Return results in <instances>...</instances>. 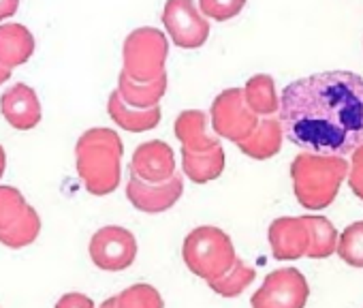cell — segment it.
I'll list each match as a JSON object with an SVG mask.
<instances>
[{
  "label": "cell",
  "mask_w": 363,
  "mask_h": 308,
  "mask_svg": "<svg viewBox=\"0 0 363 308\" xmlns=\"http://www.w3.org/2000/svg\"><path fill=\"white\" fill-rule=\"evenodd\" d=\"M278 114L284 137L303 152L346 157L363 143V77L325 71L295 79Z\"/></svg>",
  "instance_id": "6da1fadb"
},
{
  "label": "cell",
  "mask_w": 363,
  "mask_h": 308,
  "mask_svg": "<svg viewBox=\"0 0 363 308\" xmlns=\"http://www.w3.org/2000/svg\"><path fill=\"white\" fill-rule=\"evenodd\" d=\"M124 145L111 128H88L75 145L77 174L88 193L103 197L120 187Z\"/></svg>",
  "instance_id": "7a4b0ae2"
},
{
  "label": "cell",
  "mask_w": 363,
  "mask_h": 308,
  "mask_svg": "<svg viewBox=\"0 0 363 308\" xmlns=\"http://www.w3.org/2000/svg\"><path fill=\"white\" fill-rule=\"evenodd\" d=\"M348 174V161L333 154H297L291 163V180L297 202L306 210L329 208Z\"/></svg>",
  "instance_id": "3957f363"
},
{
  "label": "cell",
  "mask_w": 363,
  "mask_h": 308,
  "mask_svg": "<svg viewBox=\"0 0 363 308\" xmlns=\"http://www.w3.org/2000/svg\"><path fill=\"white\" fill-rule=\"evenodd\" d=\"M182 257L193 274L208 282L231 270L238 259L229 233L212 225L197 227L186 236L184 246H182Z\"/></svg>",
  "instance_id": "277c9868"
},
{
  "label": "cell",
  "mask_w": 363,
  "mask_h": 308,
  "mask_svg": "<svg viewBox=\"0 0 363 308\" xmlns=\"http://www.w3.org/2000/svg\"><path fill=\"white\" fill-rule=\"evenodd\" d=\"M169 56L167 37L152 26H141L133 31L122 48L124 73L137 82H150L164 73V62Z\"/></svg>",
  "instance_id": "5b68a950"
},
{
  "label": "cell",
  "mask_w": 363,
  "mask_h": 308,
  "mask_svg": "<svg viewBox=\"0 0 363 308\" xmlns=\"http://www.w3.org/2000/svg\"><path fill=\"white\" fill-rule=\"evenodd\" d=\"M310 285L297 268H280L265 276L259 291H255L252 308H306Z\"/></svg>",
  "instance_id": "8992f818"
},
{
  "label": "cell",
  "mask_w": 363,
  "mask_h": 308,
  "mask_svg": "<svg viewBox=\"0 0 363 308\" xmlns=\"http://www.w3.org/2000/svg\"><path fill=\"white\" fill-rule=\"evenodd\" d=\"M210 120L218 137L240 143L255 131L259 116L246 105L242 88H227L214 99Z\"/></svg>",
  "instance_id": "52a82bcc"
},
{
  "label": "cell",
  "mask_w": 363,
  "mask_h": 308,
  "mask_svg": "<svg viewBox=\"0 0 363 308\" xmlns=\"http://www.w3.org/2000/svg\"><path fill=\"white\" fill-rule=\"evenodd\" d=\"M162 24L173 45L182 50H197L210 37V24L199 13L195 0H167Z\"/></svg>",
  "instance_id": "ba28073f"
},
{
  "label": "cell",
  "mask_w": 363,
  "mask_h": 308,
  "mask_svg": "<svg viewBox=\"0 0 363 308\" xmlns=\"http://www.w3.org/2000/svg\"><path fill=\"white\" fill-rule=\"evenodd\" d=\"M137 240L135 236L118 225L101 227L90 240V259L99 270L122 272L135 263Z\"/></svg>",
  "instance_id": "9c48e42d"
},
{
  "label": "cell",
  "mask_w": 363,
  "mask_h": 308,
  "mask_svg": "<svg viewBox=\"0 0 363 308\" xmlns=\"http://www.w3.org/2000/svg\"><path fill=\"white\" fill-rule=\"evenodd\" d=\"M184 193V180L179 174H173L164 182H143L137 176L130 174L126 185V197L128 202L145 214H158L167 212L177 204V199Z\"/></svg>",
  "instance_id": "30bf717a"
},
{
  "label": "cell",
  "mask_w": 363,
  "mask_h": 308,
  "mask_svg": "<svg viewBox=\"0 0 363 308\" xmlns=\"http://www.w3.org/2000/svg\"><path fill=\"white\" fill-rule=\"evenodd\" d=\"M130 174L143 182H164L175 174V154L164 141L152 139L135 148Z\"/></svg>",
  "instance_id": "8fae6325"
},
{
  "label": "cell",
  "mask_w": 363,
  "mask_h": 308,
  "mask_svg": "<svg viewBox=\"0 0 363 308\" xmlns=\"http://www.w3.org/2000/svg\"><path fill=\"white\" fill-rule=\"evenodd\" d=\"M272 253L278 261H293L306 257L310 231L306 216H282L269 225L267 231Z\"/></svg>",
  "instance_id": "7c38bea8"
},
{
  "label": "cell",
  "mask_w": 363,
  "mask_h": 308,
  "mask_svg": "<svg viewBox=\"0 0 363 308\" xmlns=\"http://www.w3.org/2000/svg\"><path fill=\"white\" fill-rule=\"evenodd\" d=\"M0 114L5 120L20 131H30L41 122V103L37 92L26 84L11 86L0 97Z\"/></svg>",
  "instance_id": "4fadbf2b"
},
{
  "label": "cell",
  "mask_w": 363,
  "mask_h": 308,
  "mask_svg": "<svg viewBox=\"0 0 363 308\" xmlns=\"http://www.w3.org/2000/svg\"><path fill=\"white\" fill-rule=\"evenodd\" d=\"M282 139H284V133H282V124H280V118L276 116H263L255 131L242 139L238 145L240 150L246 154L250 159H257V161H265V159H272L280 152L282 148Z\"/></svg>",
  "instance_id": "5bb4252c"
},
{
  "label": "cell",
  "mask_w": 363,
  "mask_h": 308,
  "mask_svg": "<svg viewBox=\"0 0 363 308\" xmlns=\"http://www.w3.org/2000/svg\"><path fill=\"white\" fill-rule=\"evenodd\" d=\"M175 137L179 139L182 148L203 152L210 148H216L220 141L208 131V114L201 109H186L182 111L175 120Z\"/></svg>",
  "instance_id": "9a60e30c"
},
{
  "label": "cell",
  "mask_w": 363,
  "mask_h": 308,
  "mask_svg": "<svg viewBox=\"0 0 363 308\" xmlns=\"http://www.w3.org/2000/svg\"><path fill=\"white\" fill-rule=\"evenodd\" d=\"M107 111L111 116V120L122 126L128 133H145L152 131L160 124V107H133L128 105L120 92H111L109 103H107Z\"/></svg>",
  "instance_id": "2e32d148"
},
{
  "label": "cell",
  "mask_w": 363,
  "mask_h": 308,
  "mask_svg": "<svg viewBox=\"0 0 363 308\" xmlns=\"http://www.w3.org/2000/svg\"><path fill=\"white\" fill-rule=\"evenodd\" d=\"M225 163L227 159L220 143L203 152L182 148V170H184L186 178H191L195 185H206L220 178V174L225 172Z\"/></svg>",
  "instance_id": "e0dca14e"
},
{
  "label": "cell",
  "mask_w": 363,
  "mask_h": 308,
  "mask_svg": "<svg viewBox=\"0 0 363 308\" xmlns=\"http://www.w3.org/2000/svg\"><path fill=\"white\" fill-rule=\"evenodd\" d=\"M35 54V37L33 33L16 22L0 26V65L7 69H16L30 60Z\"/></svg>",
  "instance_id": "ac0fdd59"
},
{
  "label": "cell",
  "mask_w": 363,
  "mask_h": 308,
  "mask_svg": "<svg viewBox=\"0 0 363 308\" xmlns=\"http://www.w3.org/2000/svg\"><path fill=\"white\" fill-rule=\"evenodd\" d=\"M118 92L133 107H154L167 92V73H160L150 82H137L122 71L118 77Z\"/></svg>",
  "instance_id": "d6986e66"
},
{
  "label": "cell",
  "mask_w": 363,
  "mask_h": 308,
  "mask_svg": "<svg viewBox=\"0 0 363 308\" xmlns=\"http://www.w3.org/2000/svg\"><path fill=\"white\" fill-rule=\"evenodd\" d=\"M246 105L257 114V116H276L280 109V99L276 94V84L272 75L259 73L252 75L246 86L242 88Z\"/></svg>",
  "instance_id": "ffe728a7"
},
{
  "label": "cell",
  "mask_w": 363,
  "mask_h": 308,
  "mask_svg": "<svg viewBox=\"0 0 363 308\" xmlns=\"http://www.w3.org/2000/svg\"><path fill=\"white\" fill-rule=\"evenodd\" d=\"M308 231H310V244L306 251V257L310 259H327L335 253L337 246V231L325 216H306Z\"/></svg>",
  "instance_id": "44dd1931"
},
{
  "label": "cell",
  "mask_w": 363,
  "mask_h": 308,
  "mask_svg": "<svg viewBox=\"0 0 363 308\" xmlns=\"http://www.w3.org/2000/svg\"><path fill=\"white\" fill-rule=\"evenodd\" d=\"M39 233H41V219L37 210L28 206L16 223L0 229V244H5L9 248H24L30 246L39 238Z\"/></svg>",
  "instance_id": "7402d4cb"
},
{
  "label": "cell",
  "mask_w": 363,
  "mask_h": 308,
  "mask_svg": "<svg viewBox=\"0 0 363 308\" xmlns=\"http://www.w3.org/2000/svg\"><path fill=\"white\" fill-rule=\"evenodd\" d=\"M255 276L257 274L250 265H246L242 259H235L231 270H227L223 276L210 280L208 285L212 287V291H216L223 297H238L240 293H244L252 285Z\"/></svg>",
  "instance_id": "603a6c76"
},
{
  "label": "cell",
  "mask_w": 363,
  "mask_h": 308,
  "mask_svg": "<svg viewBox=\"0 0 363 308\" xmlns=\"http://www.w3.org/2000/svg\"><path fill=\"white\" fill-rule=\"evenodd\" d=\"M335 251L344 263H348L352 268H363V221L348 225L337 236Z\"/></svg>",
  "instance_id": "cb8c5ba5"
},
{
  "label": "cell",
  "mask_w": 363,
  "mask_h": 308,
  "mask_svg": "<svg viewBox=\"0 0 363 308\" xmlns=\"http://www.w3.org/2000/svg\"><path fill=\"white\" fill-rule=\"evenodd\" d=\"M116 308H164V302L156 287L139 282L116 295Z\"/></svg>",
  "instance_id": "d4e9b609"
},
{
  "label": "cell",
  "mask_w": 363,
  "mask_h": 308,
  "mask_svg": "<svg viewBox=\"0 0 363 308\" xmlns=\"http://www.w3.org/2000/svg\"><path fill=\"white\" fill-rule=\"evenodd\" d=\"M28 208L24 195L16 187H0V229L16 223Z\"/></svg>",
  "instance_id": "484cf974"
},
{
  "label": "cell",
  "mask_w": 363,
  "mask_h": 308,
  "mask_svg": "<svg viewBox=\"0 0 363 308\" xmlns=\"http://www.w3.org/2000/svg\"><path fill=\"white\" fill-rule=\"evenodd\" d=\"M201 13L216 22H227L242 13L246 0H199Z\"/></svg>",
  "instance_id": "4316f807"
},
{
  "label": "cell",
  "mask_w": 363,
  "mask_h": 308,
  "mask_svg": "<svg viewBox=\"0 0 363 308\" xmlns=\"http://www.w3.org/2000/svg\"><path fill=\"white\" fill-rule=\"evenodd\" d=\"M350 191L363 202V143L350 152V163H348V174H346Z\"/></svg>",
  "instance_id": "83f0119b"
},
{
  "label": "cell",
  "mask_w": 363,
  "mask_h": 308,
  "mask_svg": "<svg viewBox=\"0 0 363 308\" xmlns=\"http://www.w3.org/2000/svg\"><path fill=\"white\" fill-rule=\"evenodd\" d=\"M56 308H96L92 297L84 295V293H65L58 302Z\"/></svg>",
  "instance_id": "f1b7e54d"
},
{
  "label": "cell",
  "mask_w": 363,
  "mask_h": 308,
  "mask_svg": "<svg viewBox=\"0 0 363 308\" xmlns=\"http://www.w3.org/2000/svg\"><path fill=\"white\" fill-rule=\"evenodd\" d=\"M18 7H20V0H0V22L13 18L18 13Z\"/></svg>",
  "instance_id": "f546056e"
},
{
  "label": "cell",
  "mask_w": 363,
  "mask_h": 308,
  "mask_svg": "<svg viewBox=\"0 0 363 308\" xmlns=\"http://www.w3.org/2000/svg\"><path fill=\"white\" fill-rule=\"evenodd\" d=\"M5 167H7V154H5V148L0 145V178L5 174Z\"/></svg>",
  "instance_id": "4dcf8cb0"
},
{
  "label": "cell",
  "mask_w": 363,
  "mask_h": 308,
  "mask_svg": "<svg viewBox=\"0 0 363 308\" xmlns=\"http://www.w3.org/2000/svg\"><path fill=\"white\" fill-rule=\"evenodd\" d=\"M9 77H11V69H7V67L0 65V86H3Z\"/></svg>",
  "instance_id": "1f68e13d"
},
{
  "label": "cell",
  "mask_w": 363,
  "mask_h": 308,
  "mask_svg": "<svg viewBox=\"0 0 363 308\" xmlns=\"http://www.w3.org/2000/svg\"><path fill=\"white\" fill-rule=\"evenodd\" d=\"M99 308H116V297H109V299H105Z\"/></svg>",
  "instance_id": "d6a6232c"
}]
</instances>
